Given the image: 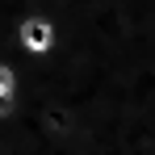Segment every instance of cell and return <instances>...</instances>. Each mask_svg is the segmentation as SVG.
<instances>
[{"label": "cell", "instance_id": "1", "mask_svg": "<svg viewBox=\"0 0 155 155\" xmlns=\"http://www.w3.org/2000/svg\"><path fill=\"white\" fill-rule=\"evenodd\" d=\"M17 46H21V54L34 63V71H38V63H46V59L59 51V21H54L51 13H25V17L17 21ZM34 71H29V80H34ZM25 84H21V88H25Z\"/></svg>", "mask_w": 155, "mask_h": 155}, {"label": "cell", "instance_id": "2", "mask_svg": "<svg viewBox=\"0 0 155 155\" xmlns=\"http://www.w3.org/2000/svg\"><path fill=\"white\" fill-rule=\"evenodd\" d=\"M21 84H25V71L13 63V59H4L0 54V117H8L17 101H21Z\"/></svg>", "mask_w": 155, "mask_h": 155}]
</instances>
